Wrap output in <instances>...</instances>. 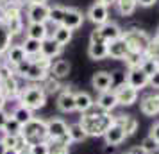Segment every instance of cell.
I'll return each instance as SVG.
<instances>
[{
    "instance_id": "cell-1",
    "label": "cell",
    "mask_w": 159,
    "mask_h": 154,
    "mask_svg": "<svg viewBox=\"0 0 159 154\" xmlns=\"http://www.w3.org/2000/svg\"><path fill=\"white\" fill-rule=\"evenodd\" d=\"M80 125L86 131L88 136H104L111 125L115 124V117L107 113V111H100V113H93L88 111L80 117Z\"/></svg>"
},
{
    "instance_id": "cell-2",
    "label": "cell",
    "mask_w": 159,
    "mask_h": 154,
    "mask_svg": "<svg viewBox=\"0 0 159 154\" xmlns=\"http://www.w3.org/2000/svg\"><path fill=\"white\" fill-rule=\"evenodd\" d=\"M20 104L29 108V110L36 111V110H41L45 104H47V93H45L43 86L39 84H30L27 88L22 90V95H20Z\"/></svg>"
},
{
    "instance_id": "cell-3",
    "label": "cell",
    "mask_w": 159,
    "mask_h": 154,
    "mask_svg": "<svg viewBox=\"0 0 159 154\" xmlns=\"http://www.w3.org/2000/svg\"><path fill=\"white\" fill-rule=\"evenodd\" d=\"M22 136L25 142L32 145V143H39V142H47L48 140V131H47V120L41 118H32L30 122L22 127Z\"/></svg>"
},
{
    "instance_id": "cell-4",
    "label": "cell",
    "mask_w": 159,
    "mask_h": 154,
    "mask_svg": "<svg viewBox=\"0 0 159 154\" xmlns=\"http://www.w3.org/2000/svg\"><path fill=\"white\" fill-rule=\"evenodd\" d=\"M123 40L127 41L130 52H139V54H145L147 47L150 43V36L141 29H127L123 30Z\"/></svg>"
},
{
    "instance_id": "cell-5",
    "label": "cell",
    "mask_w": 159,
    "mask_h": 154,
    "mask_svg": "<svg viewBox=\"0 0 159 154\" xmlns=\"http://www.w3.org/2000/svg\"><path fill=\"white\" fill-rule=\"evenodd\" d=\"M27 20L30 23H48L50 6H47V4H29L27 6Z\"/></svg>"
},
{
    "instance_id": "cell-6",
    "label": "cell",
    "mask_w": 159,
    "mask_h": 154,
    "mask_svg": "<svg viewBox=\"0 0 159 154\" xmlns=\"http://www.w3.org/2000/svg\"><path fill=\"white\" fill-rule=\"evenodd\" d=\"M115 93L116 99H118V106H132L134 102H138V97H139V91L129 86L125 81L116 86Z\"/></svg>"
},
{
    "instance_id": "cell-7",
    "label": "cell",
    "mask_w": 159,
    "mask_h": 154,
    "mask_svg": "<svg viewBox=\"0 0 159 154\" xmlns=\"http://www.w3.org/2000/svg\"><path fill=\"white\" fill-rule=\"evenodd\" d=\"M86 16L91 23H95L97 27H100V25L109 22V7L104 6V4H100V2H95L93 6L89 7Z\"/></svg>"
},
{
    "instance_id": "cell-8",
    "label": "cell",
    "mask_w": 159,
    "mask_h": 154,
    "mask_svg": "<svg viewBox=\"0 0 159 154\" xmlns=\"http://www.w3.org/2000/svg\"><path fill=\"white\" fill-rule=\"evenodd\" d=\"M125 82L139 91V90H143L148 86V75L141 68H129L127 70V75H125Z\"/></svg>"
},
{
    "instance_id": "cell-9",
    "label": "cell",
    "mask_w": 159,
    "mask_h": 154,
    "mask_svg": "<svg viewBox=\"0 0 159 154\" xmlns=\"http://www.w3.org/2000/svg\"><path fill=\"white\" fill-rule=\"evenodd\" d=\"M56 106L61 113H72L75 111V91L72 88H65L61 90V93L57 95Z\"/></svg>"
},
{
    "instance_id": "cell-10",
    "label": "cell",
    "mask_w": 159,
    "mask_h": 154,
    "mask_svg": "<svg viewBox=\"0 0 159 154\" xmlns=\"http://www.w3.org/2000/svg\"><path fill=\"white\" fill-rule=\"evenodd\" d=\"M47 131H48V142L59 140L68 134V124L63 118H50L47 120Z\"/></svg>"
},
{
    "instance_id": "cell-11",
    "label": "cell",
    "mask_w": 159,
    "mask_h": 154,
    "mask_svg": "<svg viewBox=\"0 0 159 154\" xmlns=\"http://www.w3.org/2000/svg\"><path fill=\"white\" fill-rule=\"evenodd\" d=\"M129 45L127 41L122 38H118V40H113V41H109L107 43V56L111 59H125L127 58V54H129Z\"/></svg>"
},
{
    "instance_id": "cell-12",
    "label": "cell",
    "mask_w": 159,
    "mask_h": 154,
    "mask_svg": "<svg viewBox=\"0 0 159 154\" xmlns=\"http://www.w3.org/2000/svg\"><path fill=\"white\" fill-rule=\"evenodd\" d=\"M139 110L147 117H156L159 113V93H148L139 100Z\"/></svg>"
},
{
    "instance_id": "cell-13",
    "label": "cell",
    "mask_w": 159,
    "mask_h": 154,
    "mask_svg": "<svg viewBox=\"0 0 159 154\" xmlns=\"http://www.w3.org/2000/svg\"><path fill=\"white\" fill-rule=\"evenodd\" d=\"M113 82H115V75L109 73V72H97V73H93V77H91V86H93L98 93L111 90Z\"/></svg>"
},
{
    "instance_id": "cell-14",
    "label": "cell",
    "mask_w": 159,
    "mask_h": 154,
    "mask_svg": "<svg viewBox=\"0 0 159 154\" xmlns=\"http://www.w3.org/2000/svg\"><path fill=\"white\" fill-rule=\"evenodd\" d=\"M97 106L100 108V111H111L118 106V99H116L115 90H107V91H102L100 95L97 97Z\"/></svg>"
},
{
    "instance_id": "cell-15",
    "label": "cell",
    "mask_w": 159,
    "mask_h": 154,
    "mask_svg": "<svg viewBox=\"0 0 159 154\" xmlns=\"http://www.w3.org/2000/svg\"><path fill=\"white\" fill-rule=\"evenodd\" d=\"M82 23H84V15L80 13L79 9H75V7H66L65 20H63V25H65V27L75 30V29H79Z\"/></svg>"
},
{
    "instance_id": "cell-16",
    "label": "cell",
    "mask_w": 159,
    "mask_h": 154,
    "mask_svg": "<svg viewBox=\"0 0 159 154\" xmlns=\"http://www.w3.org/2000/svg\"><path fill=\"white\" fill-rule=\"evenodd\" d=\"M125 138H127V134H125V131H123L118 124H113L107 131H106V134H104L106 143H107V145H113V147L123 143V142H125Z\"/></svg>"
},
{
    "instance_id": "cell-17",
    "label": "cell",
    "mask_w": 159,
    "mask_h": 154,
    "mask_svg": "<svg viewBox=\"0 0 159 154\" xmlns=\"http://www.w3.org/2000/svg\"><path fill=\"white\" fill-rule=\"evenodd\" d=\"M22 86L16 79V75H11L7 79H4V84H2V93L7 97V99H20L22 95Z\"/></svg>"
},
{
    "instance_id": "cell-18",
    "label": "cell",
    "mask_w": 159,
    "mask_h": 154,
    "mask_svg": "<svg viewBox=\"0 0 159 154\" xmlns=\"http://www.w3.org/2000/svg\"><path fill=\"white\" fill-rule=\"evenodd\" d=\"M25 36L43 41V40H47V38L50 36V30H48L47 23H30L29 22V25L25 27Z\"/></svg>"
},
{
    "instance_id": "cell-19",
    "label": "cell",
    "mask_w": 159,
    "mask_h": 154,
    "mask_svg": "<svg viewBox=\"0 0 159 154\" xmlns=\"http://www.w3.org/2000/svg\"><path fill=\"white\" fill-rule=\"evenodd\" d=\"M93 106H95V100L88 91H75V111L84 115L88 111H91Z\"/></svg>"
},
{
    "instance_id": "cell-20",
    "label": "cell",
    "mask_w": 159,
    "mask_h": 154,
    "mask_svg": "<svg viewBox=\"0 0 159 154\" xmlns=\"http://www.w3.org/2000/svg\"><path fill=\"white\" fill-rule=\"evenodd\" d=\"M61 50H63V47H61L52 36H48L47 40L41 41V50H39V54L45 56V58H48V59H54L61 54Z\"/></svg>"
},
{
    "instance_id": "cell-21",
    "label": "cell",
    "mask_w": 159,
    "mask_h": 154,
    "mask_svg": "<svg viewBox=\"0 0 159 154\" xmlns=\"http://www.w3.org/2000/svg\"><path fill=\"white\" fill-rule=\"evenodd\" d=\"M6 63L11 66H16V65H20L22 61H25L27 59V54H25V50H23V47L22 45H11V49H9L6 54Z\"/></svg>"
},
{
    "instance_id": "cell-22",
    "label": "cell",
    "mask_w": 159,
    "mask_h": 154,
    "mask_svg": "<svg viewBox=\"0 0 159 154\" xmlns=\"http://www.w3.org/2000/svg\"><path fill=\"white\" fill-rule=\"evenodd\" d=\"M115 124H118L122 127L127 136H132L138 131V120L132 115H116L115 117Z\"/></svg>"
},
{
    "instance_id": "cell-23",
    "label": "cell",
    "mask_w": 159,
    "mask_h": 154,
    "mask_svg": "<svg viewBox=\"0 0 159 154\" xmlns=\"http://www.w3.org/2000/svg\"><path fill=\"white\" fill-rule=\"evenodd\" d=\"M98 29H100L102 36H104V40H106L107 43L109 41H113V40H118V38L123 36L122 27H120L116 22H107V23H104V25H100Z\"/></svg>"
},
{
    "instance_id": "cell-24",
    "label": "cell",
    "mask_w": 159,
    "mask_h": 154,
    "mask_svg": "<svg viewBox=\"0 0 159 154\" xmlns=\"http://www.w3.org/2000/svg\"><path fill=\"white\" fill-rule=\"evenodd\" d=\"M13 32L9 30L6 23H0V56H4L13 45Z\"/></svg>"
},
{
    "instance_id": "cell-25",
    "label": "cell",
    "mask_w": 159,
    "mask_h": 154,
    "mask_svg": "<svg viewBox=\"0 0 159 154\" xmlns=\"http://www.w3.org/2000/svg\"><path fill=\"white\" fill-rule=\"evenodd\" d=\"M70 70H72V65H70L66 59H57L56 63H52L50 75L57 77V79H65V77H68Z\"/></svg>"
},
{
    "instance_id": "cell-26",
    "label": "cell",
    "mask_w": 159,
    "mask_h": 154,
    "mask_svg": "<svg viewBox=\"0 0 159 154\" xmlns=\"http://www.w3.org/2000/svg\"><path fill=\"white\" fill-rule=\"evenodd\" d=\"M88 56L93 61H102L109 58L107 56V43H89L88 47Z\"/></svg>"
},
{
    "instance_id": "cell-27",
    "label": "cell",
    "mask_w": 159,
    "mask_h": 154,
    "mask_svg": "<svg viewBox=\"0 0 159 154\" xmlns=\"http://www.w3.org/2000/svg\"><path fill=\"white\" fill-rule=\"evenodd\" d=\"M48 75H50V72H47V70H43V68H39L36 63L30 61V68H29V72H27V75H25V79L30 81V82H43Z\"/></svg>"
},
{
    "instance_id": "cell-28",
    "label": "cell",
    "mask_w": 159,
    "mask_h": 154,
    "mask_svg": "<svg viewBox=\"0 0 159 154\" xmlns=\"http://www.w3.org/2000/svg\"><path fill=\"white\" fill-rule=\"evenodd\" d=\"M11 117L16 118V120H18L22 125H25L27 122H30V120L34 118V111L29 110V108H25V106H22V104H18L15 110H13Z\"/></svg>"
},
{
    "instance_id": "cell-29",
    "label": "cell",
    "mask_w": 159,
    "mask_h": 154,
    "mask_svg": "<svg viewBox=\"0 0 159 154\" xmlns=\"http://www.w3.org/2000/svg\"><path fill=\"white\" fill-rule=\"evenodd\" d=\"M70 138L68 134L59 140H52L50 142V154H70Z\"/></svg>"
},
{
    "instance_id": "cell-30",
    "label": "cell",
    "mask_w": 159,
    "mask_h": 154,
    "mask_svg": "<svg viewBox=\"0 0 159 154\" xmlns=\"http://www.w3.org/2000/svg\"><path fill=\"white\" fill-rule=\"evenodd\" d=\"M72 32L73 30L68 29V27H65V25H57V27L54 29V32H52V38L63 47V45H68L70 41H72Z\"/></svg>"
},
{
    "instance_id": "cell-31",
    "label": "cell",
    "mask_w": 159,
    "mask_h": 154,
    "mask_svg": "<svg viewBox=\"0 0 159 154\" xmlns=\"http://www.w3.org/2000/svg\"><path fill=\"white\" fill-rule=\"evenodd\" d=\"M68 138H70L72 143H80V142H84V140L88 138V134H86V131L82 129V125L77 122V124L68 125Z\"/></svg>"
},
{
    "instance_id": "cell-32",
    "label": "cell",
    "mask_w": 159,
    "mask_h": 154,
    "mask_svg": "<svg viewBox=\"0 0 159 154\" xmlns=\"http://www.w3.org/2000/svg\"><path fill=\"white\" fill-rule=\"evenodd\" d=\"M20 45L23 47V50H25V54H27V58H30V56H38L39 50H41V41H39V40H34V38H27L25 36V40H23Z\"/></svg>"
},
{
    "instance_id": "cell-33",
    "label": "cell",
    "mask_w": 159,
    "mask_h": 154,
    "mask_svg": "<svg viewBox=\"0 0 159 154\" xmlns=\"http://www.w3.org/2000/svg\"><path fill=\"white\" fill-rule=\"evenodd\" d=\"M116 7H118V13L122 16H130L136 11L138 4H136V0H118Z\"/></svg>"
},
{
    "instance_id": "cell-34",
    "label": "cell",
    "mask_w": 159,
    "mask_h": 154,
    "mask_svg": "<svg viewBox=\"0 0 159 154\" xmlns=\"http://www.w3.org/2000/svg\"><path fill=\"white\" fill-rule=\"evenodd\" d=\"M65 13H66V7L65 6H54V7H50V20L48 22L54 23L56 27L57 25H63V20H65Z\"/></svg>"
},
{
    "instance_id": "cell-35",
    "label": "cell",
    "mask_w": 159,
    "mask_h": 154,
    "mask_svg": "<svg viewBox=\"0 0 159 154\" xmlns=\"http://www.w3.org/2000/svg\"><path fill=\"white\" fill-rule=\"evenodd\" d=\"M43 90L47 95H50V93H56V91H59L61 90V79H57V77H54V75H48L47 79L43 81Z\"/></svg>"
},
{
    "instance_id": "cell-36",
    "label": "cell",
    "mask_w": 159,
    "mask_h": 154,
    "mask_svg": "<svg viewBox=\"0 0 159 154\" xmlns=\"http://www.w3.org/2000/svg\"><path fill=\"white\" fill-rule=\"evenodd\" d=\"M22 127L23 125L16 120V118L9 117L7 122H6V125H4V134H13V136H18V134H22Z\"/></svg>"
},
{
    "instance_id": "cell-37",
    "label": "cell",
    "mask_w": 159,
    "mask_h": 154,
    "mask_svg": "<svg viewBox=\"0 0 159 154\" xmlns=\"http://www.w3.org/2000/svg\"><path fill=\"white\" fill-rule=\"evenodd\" d=\"M143 59H145V54H139V52H129L127 58L123 59V61H125L127 68H139L141 63H143Z\"/></svg>"
},
{
    "instance_id": "cell-38",
    "label": "cell",
    "mask_w": 159,
    "mask_h": 154,
    "mask_svg": "<svg viewBox=\"0 0 159 154\" xmlns=\"http://www.w3.org/2000/svg\"><path fill=\"white\" fill-rule=\"evenodd\" d=\"M29 154H50V142H39V143H32L29 145Z\"/></svg>"
},
{
    "instance_id": "cell-39",
    "label": "cell",
    "mask_w": 159,
    "mask_h": 154,
    "mask_svg": "<svg viewBox=\"0 0 159 154\" xmlns=\"http://www.w3.org/2000/svg\"><path fill=\"white\" fill-rule=\"evenodd\" d=\"M145 58H152V59L159 58V38L157 36L150 38V43H148L147 50H145Z\"/></svg>"
},
{
    "instance_id": "cell-40",
    "label": "cell",
    "mask_w": 159,
    "mask_h": 154,
    "mask_svg": "<svg viewBox=\"0 0 159 154\" xmlns=\"http://www.w3.org/2000/svg\"><path fill=\"white\" fill-rule=\"evenodd\" d=\"M139 68H141V70H143V72L147 73V75H148V77H150L152 73H156V72L159 70L157 61H156V59H152V58H145Z\"/></svg>"
},
{
    "instance_id": "cell-41",
    "label": "cell",
    "mask_w": 159,
    "mask_h": 154,
    "mask_svg": "<svg viewBox=\"0 0 159 154\" xmlns=\"http://www.w3.org/2000/svg\"><path fill=\"white\" fill-rule=\"evenodd\" d=\"M141 147L147 151V154H154V152H157V151H159V142H156V140L148 134V136H145V138H143Z\"/></svg>"
},
{
    "instance_id": "cell-42",
    "label": "cell",
    "mask_w": 159,
    "mask_h": 154,
    "mask_svg": "<svg viewBox=\"0 0 159 154\" xmlns=\"http://www.w3.org/2000/svg\"><path fill=\"white\" fill-rule=\"evenodd\" d=\"M89 43H107V41L104 40V36H102V32H100V29H98V27L91 30V36H89Z\"/></svg>"
},
{
    "instance_id": "cell-43",
    "label": "cell",
    "mask_w": 159,
    "mask_h": 154,
    "mask_svg": "<svg viewBox=\"0 0 159 154\" xmlns=\"http://www.w3.org/2000/svg\"><path fill=\"white\" fill-rule=\"evenodd\" d=\"M148 86H152L154 90H159V70L148 77Z\"/></svg>"
},
{
    "instance_id": "cell-44",
    "label": "cell",
    "mask_w": 159,
    "mask_h": 154,
    "mask_svg": "<svg viewBox=\"0 0 159 154\" xmlns=\"http://www.w3.org/2000/svg\"><path fill=\"white\" fill-rule=\"evenodd\" d=\"M9 117H11V113H7L6 110H0V131H4V125H6Z\"/></svg>"
},
{
    "instance_id": "cell-45",
    "label": "cell",
    "mask_w": 159,
    "mask_h": 154,
    "mask_svg": "<svg viewBox=\"0 0 159 154\" xmlns=\"http://www.w3.org/2000/svg\"><path fill=\"white\" fill-rule=\"evenodd\" d=\"M159 0H136L138 6H141V7H152V6H156Z\"/></svg>"
},
{
    "instance_id": "cell-46",
    "label": "cell",
    "mask_w": 159,
    "mask_h": 154,
    "mask_svg": "<svg viewBox=\"0 0 159 154\" xmlns=\"http://www.w3.org/2000/svg\"><path fill=\"white\" fill-rule=\"evenodd\" d=\"M150 136L156 140V142H159V122H156V124L150 127Z\"/></svg>"
},
{
    "instance_id": "cell-47",
    "label": "cell",
    "mask_w": 159,
    "mask_h": 154,
    "mask_svg": "<svg viewBox=\"0 0 159 154\" xmlns=\"http://www.w3.org/2000/svg\"><path fill=\"white\" fill-rule=\"evenodd\" d=\"M129 154H147V151H145L141 145H134V147L129 151Z\"/></svg>"
},
{
    "instance_id": "cell-48",
    "label": "cell",
    "mask_w": 159,
    "mask_h": 154,
    "mask_svg": "<svg viewBox=\"0 0 159 154\" xmlns=\"http://www.w3.org/2000/svg\"><path fill=\"white\" fill-rule=\"evenodd\" d=\"M6 18H7V15H6V7H4V6H0V23L6 22Z\"/></svg>"
},
{
    "instance_id": "cell-49",
    "label": "cell",
    "mask_w": 159,
    "mask_h": 154,
    "mask_svg": "<svg viewBox=\"0 0 159 154\" xmlns=\"http://www.w3.org/2000/svg\"><path fill=\"white\" fill-rule=\"evenodd\" d=\"M6 102H7V97L4 95V93H0V110L6 108Z\"/></svg>"
},
{
    "instance_id": "cell-50",
    "label": "cell",
    "mask_w": 159,
    "mask_h": 154,
    "mask_svg": "<svg viewBox=\"0 0 159 154\" xmlns=\"http://www.w3.org/2000/svg\"><path fill=\"white\" fill-rule=\"evenodd\" d=\"M97 2H100V4H104V6H113V4H116V2H118V0H97Z\"/></svg>"
},
{
    "instance_id": "cell-51",
    "label": "cell",
    "mask_w": 159,
    "mask_h": 154,
    "mask_svg": "<svg viewBox=\"0 0 159 154\" xmlns=\"http://www.w3.org/2000/svg\"><path fill=\"white\" fill-rule=\"evenodd\" d=\"M4 154H22L20 151H16V149H6V152Z\"/></svg>"
},
{
    "instance_id": "cell-52",
    "label": "cell",
    "mask_w": 159,
    "mask_h": 154,
    "mask_svg": "<svg viewBox=\"0 0 159 154\" xmlns=\"http://www.w3.org/2000/svg\"><path fill=\"white\" fill-rule=\"evenodd\" d=\"M6 149H7V147L4 145V142H2V138H0V154H4V152H6Z\"/></svg>"
},
{
    "instance_id": "cell-53",
    "label": "cell",
    "mask_w": 159,
    "mask_h": 154,
    "mask_svg": "<svg viewBox=\"0 0 159 154\" xmlns=\"http://www.w3.org/2000/svg\"><path fill=\"white\" fill-rule=\"evenodd\" d=\"M47 0H30V4H45Z\"/></svg>"
},
{
    "instance_id": "cell-54",
    "label": "cell",
    "mask_w": 159,
    "mask_h": 154,
    "mask_svg": "<svg viewBox=\"0 0 159 154\" xmlns=\"http://www.w3.org/2000/svg\"><path fill=\"white\" fill-rule=\"evenodd\" d=\"M16 2H18L20 6H22V4H27V6H29V4H30V0H16Z\"/></svg>"
},
{
    "instance_id": "cell-55",
    "label": "cell",
    "mask_w": 159,
    "mask_h": 154,
    "mask_svg": "<svg viewBox=\"0 0 159 154\" xmlns=\"http://www.w3.org/2000/svg\"><path fill=\"white\" fill-rule=\"evenodd\" d=\"M2 84H4V79L0 77V93H2Z\"/></svg>"
},
{
    "instance_id": "cell-56",
    "label": "cell",
    "mask_w": 159,
    "mask_h": 154,
    "mask_svg": "<svg viewBox=\"0 0 159 154\" xmlns=\"http://www.w3.org/2000/svg\"><path fill=\"white\" fill-rule=\"evenodd\" d=\"M156 36H157V38H159V27H157V32H156Z\"/></svg>"
},
{
    "instance_id": "cell-57",
    "label": "cell",
    "mask_w": 159,
    "mask_h": 154,
    "mask_svg": "<svg viewBox=\"0 0 159 154\" xmlns=\"http://www.w3.org/2000/svg\"><path fill=\"white\" fill-rule=\"evenodd\" d=\"M156 61H157V66H159V58H156Z\"/></svg>"
},
{
    "instance_id": "cell-58",
    "label": "cell",
    "mask_w": 159,
    "mask_h": 154,
    "mask_svg": "<svg viewBox=\"0 0 159 154\" xmlns=\"http://www.w3.org/2000/svg\"><path fill=\"white\" fill-rule=\"evenodd\" d=\"M2 2H6V0H0V4H2Z\"/></svg>"
},
{
    "instance_id": "cell-59",
    "label": "cell",
    "mask_w": 159,
    "mask_h": 154,
    "mask_svg": "<svg viewBox=\"0 0 159 154\" xmlns=\"http://www.w3.org/2000/svg\"><path fill=\"white\" fill-rule=\"evenodd\" d=\"M125 154H129V152H125Z\"/></svg>"
}]
</instances>
